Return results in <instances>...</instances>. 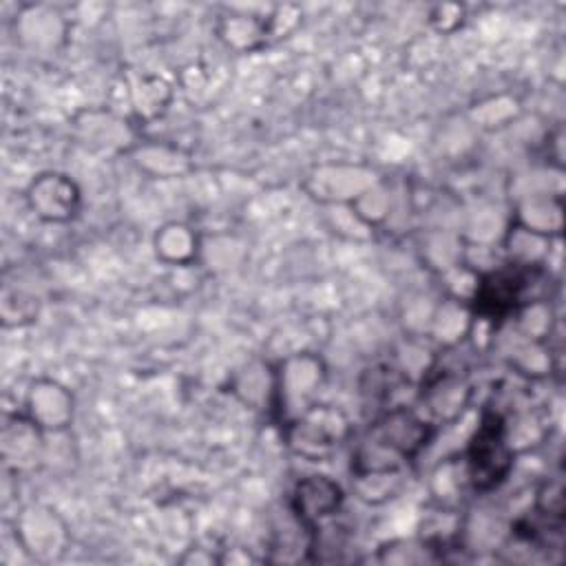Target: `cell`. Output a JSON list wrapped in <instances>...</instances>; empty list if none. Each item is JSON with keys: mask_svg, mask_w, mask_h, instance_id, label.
<instances>
[{"mask_svg": "<svg viewBox=\"0 0 566 566\" xmlns=\"http://www.w3.org/2000/svg\"><path fill=\"white\" fill-rule=\"evenodd\" d=\"M509 467V453L502 442V420L486 416L471 444V475L475 484H493Z\"/></svg>", "mask_w": 566, "mask_h": 566, "instance_id": "obj_1", "label": "cell"}]
</instances>
